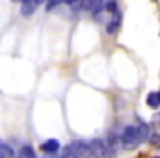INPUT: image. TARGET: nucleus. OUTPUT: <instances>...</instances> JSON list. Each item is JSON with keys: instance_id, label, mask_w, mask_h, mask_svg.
Masks as SVG:
<instances>
[{"instance_id": "nucleus-2", "label": "nucleus", "mask_w": 160, "mask_h": 158, "mask_svg": "<svg viewBox=\"0 0 160 158\" xmlns=\"http://www.w3.org/2000/svg\"><path fill=\"white\" fill-rule=\"evenodd\" d=\"M121 143L127 145V147H136L142 143V138H140V132H138V126H125L123 134H121Z\"/></svg>"}, {"instance_id": "nucleus-5", "label": "nucleus", "mask_w": 160, "mask_h": 158, "mask_svg": "<svg viewBox=\"0 0 160 158\" xmlns=\"http://www.w3.org/2000/svg\"><path fill=\"white\" fill-rule=\"evenodd\" d=\"M38 6H39V2H38V0L22 2V4H21V15H22V17H30V15H34V13H36V9H38Z\"/></svg>"}, {"instance_id": "nucleus-9", "label": "nucleus", "mask_w": 160, "mask_h": 158, "mask_svg": "<svg viewBox=\"0 0 160 158\" xmlns=\"http://www.w3.org/2000/svg\"><path fill=\"white\" fill-rule=\"evenodd\" d=\"M0 158H13V151L8 143L0 141Z\"/></svg>"}, {"instance_id": "nucleus-4", "label": "nucleus", "mask_w": 160, "mask_h": 158, "mask_svg": "<svg viewBox=\"0 0 160 158\" xmlns=\"http://www.w3.org/2000/svg\"><path fill=\"white\" fill-rule=\"evenodd\" d=\"M119 26H121V11H116V13H112V21L106 24V34H110V36L118 34Z\"/></svg>"}, {"instance_id": "nucleus-13", "label": "nucleus", "mask_w": 160, "mask_h": 158, "mask_svg": "<svg viewBox=\"0 0 160 158\" xmlns=\"http://www.w3.org/2000/svg\"><path fill=\"white\" fill-rule=\"evenodd\" d=\"M153 158H160V156H153Z\"/></svg>"}, {"instance_id": "nucleus-11", "label": "nucleus", "mask_w": 160, "mask_h": 158, "mask_svg": "<svg viewBox=\"0 0 160 158\" xmlns=\"http://www.w3.org/2000/svg\"><path fill=\"white\" fill-rule=\"evenodd\" d=\"M62 2H65V0H47V11H52V9L58 7Z\"/></svg>"}, {"instance_id": "nucleus-12", "label": "nucleus", "mask_w": 160, "mask_h": 158, "mask_svg": "<svg viewBox=\"0 0 160 158\" xmlns=\"http://www.w3.org/2000/svg\"><path fill=\"white\" fill-rule=\"evenodd\" d=\"M65 2H67V4H69V6H75V4H77V2H78V0H65Z\"/></svg>"}, {"instance_id": "nucleus-10", "label": "nucleus", "mask_w": 160, "mask_h": 158, "mask_svg": "<svg viewBox=\"0 0 160 158\" xmlns=\"http://www.w3.org/2000/svg\"><path fill=\"white\" fill-rule=\"evenodd\" d=\"M104 9H106L110 15H112V13H116V11H119V9H118V4H116V0H108V2H106V6H104Z\"/></svg>"}, {"instance_id": "nucleus-3", "label": "nucleus", "mask_w": 160, "mask_h": 158, "mask_svg": "<svg viewBox=\"0 0 160 158\" xmlns=\"http://www.w3.org/2000/svg\"><path fill=\"white\" fill-rule=\"evenodd\" d=\"M106 2L104 0H84L82 2V9L84 11H91L93 15H99L101 11H104Z\"/></svg>"}, {"instance_id": "nucleus-1", "label": "nucleus", "mask_w": 160, "mask_h": 158, "mask_svg": "<svg viewBox=\"0 0 160 158\" xmlns=\"http://www.w3.org/2000/svg\"><path fill=\"white\" fill-rule=\"evenodd\" d=\"M89 147H91L93 158H116V151L108 141L93 140V141H89Z\"/></svg>"}, {"instance_id": "nucleus-14", "label": "nucleus", "mask_w": 160, "mask_h": 158, "mask_svg": "<svg viewBox=\"0 0 160 158\" xmlns=\"http://www.w3.org/2000/svg\"><path fill=\"white\" fill-rule=\"evenodd\" d=\"M15 2H21V0H15Z\"/></svg>"}, {"instance_id": "nucleus-7", "label": "nucleus", "mask_w": 160, "mask_h": 158, "mask_svg": "<svg viewBox=\"0 0 160 158\" xmlns=\"http://www.w3.org/2000/svg\"><path fill=\"white\" fill-rule=\"evenodd\" d=\"M147 106L153 108V110L158 108L160 106V91H151V93L147 95Z\"/></svg>"}, {"instance_id": "nucleus-6", "label": "nucleus", "mask_w": 160, "mask_h": 158, "mask_svg": "<svg viewBox=\"0 0 160 158\" xmlns=\"http://www.w3.org/2000/svg\"><path fill=\"white\" fill-rule=\"evenodd\" d=\"M58 149H60V141L58 140H47V141L41 143V151H45L48 155H54Z\"/></svg>"}, {"instance_id": "nucleus-8", "label": "nucleus", "mask_w": 160, "mask_h": 158, "mask_svg": "<svg viewBox=\"0 0 160 158\" xmlns=\"http://www.w3.org/2000/svg\"><path fill=\"white\" fill-rule=\"evenodd\" d=\"M19 158H38L36 155V149L32 145H22L19 149Z\"/></svg>"}]
</instances>
